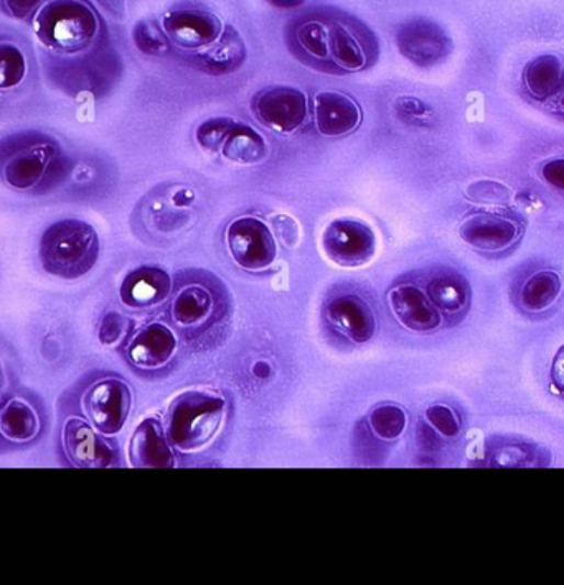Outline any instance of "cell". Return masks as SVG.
I'll return each instance as SVG.
<instances>
[{"mask_svg": "<svg viewBox=\"0 0 564 585\" xmlns=\"http://www.w3.org/2000/svg\"><path fill=\"white\" fill-rule=\"evenodd\" d=\"M45 430L44 410L25 394L0 397V446L22 449L34 446Z\"/></svg>", "mask_w": 564, "mask_h": 585, "instance_id": "cell-9", "label": "cell"}, {"mask_svg": "<svg viewBox=\"0 0 564 585\" xmlns=\"http://www.w3.org/2000/svg\"><path fill=\"white\" fill-rule=\"evenodd\" d=\"M94 2L113 21L123 22L126 19V0H94Z\"/></svg>", "mask_w": 564, "mask_h": 585, "instance_id": "cell-39", "label": "cell"}, {"mask_svg": "<svg viewBox=\"0 0 564 585\" xmlns=\"http://www.w3.org/2000/svg\"><path fill=\"white\" fill-rule=\"evenodd\" d=\"M329 57L343 70L357 71L365 67L366 58L357 38L342 24H330Z\"/></svg>", "mask_w": 564, "mask_h": 585, "instance_id": "cell-23", "label": "cell"}, {"mask_svg": "<svg viewBox=\"0 0 564 585\" xmlns=\"http://www.w3.org/2000/svg\"><path fill=\"white\" fill-rule=\"evenodd\" d=\"M426 419L444 437H455L461 430V423H459L454 410L444 404H435V406L426 409Z\"/></svg>", "mask_w": 564, "mask_h": 585, "instance_id": "cell-34", "label": "cell"}, {"mask_svg": "<svg viewBox=\"0 0 564 585\" xmlns=\"http://www.w3.org/2000/svg\"><path fill=\"white\" fill-rule=\"evenodd\" d=\"M297 41H300L301 47L313 57L320 58V60L329 57V29L327 25L320 24V22L304 24L297 31Z\"/></svg>", "mask_w": 564, "mask_h": 585, "instance_id": "cell-30", "label": "cell"}, {"mask_svg": "<svg viewBox=\"0 0 564 585\" xmlns=\"http://www.w3.org/2000/svg\"><path fill=\"white\" fill-rule=\"evenodd\" d=\"M327 318L343 335L365 344L376 330V318L370 305L357 295H342L327 305Z\"/></svg>", "mask_w": 564, "mask_h": 585, "instance_id": "cell-17", "label": "cell"}, {"mask_svg": "<svg viewBox=\"0 0 564 585\" xmlns=\"http://www.w3.org/2000/svg\"><path fill=\"white\" fill-rule=\"evenodd\" d=\"M27 77V58L14 42L0 41V90H12Z\"/></svg>", "mask_w": 564, "mask_h": 585, "instance_id": "cell-27", "label": "cell"}, {"mask_svg": "<svg viewBox=\"0 0 564 585\" xmlns=\"http://www.w3.org/2000/svg\"><path fill=\"white\" fill-rule=\"evenodd\" d=\"M561 294V278L553 271L531 275L521 289V304L531 312L544 311L556 302Z\"/></svg>", "mask_w": 564, "mask_h": 585, "instance_id": "cell-26", "label": "cell"}, {"mask_svg": "<svg viewBox=\"0 0 564 585\" xmlns=\"http://www.w3.org/2000/svg\"><path fill=\"white\" fill-rule=\"evenodd\" d=\"M541 176L544 182L550 183L554 189L564 190V159H554L544 164Z\"/></svg>", "mask_w": 564, "mask_h": 585, "instance_id": "cell-38", "label": "cell"}, {"mask_svg": "<svg viewBox=\"0 0 564 585\" xmlns=\"http://www.w3.org/2000/svg\"><path fill=\"white\" fill-rule=\"evenodd\" d=\"M225 400L208 391H189L173 401L167 417V437L182 452L203 449L218 432Z\"/></svg>", "mask_w": 564, "mask_h": 585, "instance_id": "cell-4", "label": "cell"}, {"mask_svg": "<svg viewBox=\"0 0 564 585\" xmlns=\"http://www.w3.org/2000/svg\"><path fill=\"white\" fill-rule=\"evenodd\" d=\"M252 114L262 126L275 133L291 134L306 123L307 98L293 87H271L252 100Z\"/></svg>", "mask_w": 564, "mask_h": 585, "instance_id": "cell-7", "label": "cell"}, {"mask_svg": "<svg viewBox=\"0 0 564 585\" xmlns=\"http://www.w3.org/2000/svg\"><path fill=\"white\" fill-rule=\"evenodd\" d=\"M563 81V64L556 55H541L528 64L524 70V85L531 97L546 100L556 93Z\"/></svg>", "mask_w": 564, "mask_h": 585, "instance_id": "cell-21", "label": "cell"}, {"mask_svg": "<svg viewBox=\"0 0 564 585\" xmlns=\"http://www.w3.org/2000/svg\"><path fill=\"white\" fill-rule=\"evenodd\" d=\"M462 241L481 251H505L520 238V228L511 220L497 215H474L461 223Z\"/></svg>", "mask_w": 564, "mask_h": 585, "instance_id": "cell-13", "label": "cell"}, {"mask_svg": "<svg viewBox=\"0 0 564 585\" xmlns=\"http://www.w3.org/2000/svg\"><path fill=\"white\" fill-rule=\"evenodd\" d=\"M5 383V373L4 370H2V367H0V391H2V386H4Z\"/></svg>", "mask_w": 564, "mask_h": 585, "instance_id": "cell-43", "label": "cell"}, {"mask_svg": "<svg viewBox=\"0 0 564 585\" xmlns=\"http://www.w3.org/2000/svg\"><path fill=\"white\" fill-rule=\"evenodd\" d=\"M68 173L67 156L50 134L22 131L0 139V180L11 189L44 195Z\"/></svg>", "mask_w": 564, "mask_h": 585, "instance_id": "cell-1", "label": "cell"}, {"mask_svg": "<svg viewBox=\"0 0 564 585\" xmlns=\"http://www.w3.org/2000/svg\"><path fill=\"white\" fill-rule=\"evenodd\" d=\"M323 246L330 261L343 268H357L375 256V233L357 220H337L324 232Z\"/></svg>", "mask_w": 564, "mask_h": 585, "instance_id": "cell-10", "label": "cell"}, {"mask_svg": "<svg viewBox=\"0 0 564 585\" xmlns=\"http://www.w3.org/2000/svg\"><path fill=\"white\" fill-rule=\"evenodd\" d=\"M213 297L202 285L182 289L173 301L172 314L182 327H196L212 315Z\"/></svg>", "mask_w": 564, "mask_h": 585, "instance_id": "cell-22", "label": "cell"}, {"mask_svg": "<svg viewBox=\"0 0 564 585\" xmlns=\"http://www.w3.org/2000/svg\"><path fill=\"white\" fill-rule=\"evenodd\" d=\"M370 426L380 439H398L406 429V414L395 404H383L370 414Z\"/></svg>", "mask_w": 564, "mask_h": 585, "instance_id": "cell-28", "label": "cell"}, {"mask_svg": "<svg viewBox=\"0 0 564 585\" xmlns=\"http://www.w3.org/2000/svg\"><path fill=\"white\" fill-rule=\"evenodd\" d=\"M170 288H172V282L163 269L147 266V268H139L127 274L121 284V301L127 307H150V305L166 301L169 297Z\"/></svg>", "mask_w": 564, "mask_h": 585, "instance_id": "cell-18", "label": "cell"}, {"mask_svg": "<svg viewBox=\"0 0 564 585\" xmlns=\"http://www.w3.org/2000/svg\"><path fill=\"white\" fill-rule=\"evenodd\" d=\"M222 154L239 166H252L268 156V144L252 127L238 123L223 144Z\"/></svg>", "mask_w": 564, "mask_h": 585, "instance_id": "cell-20", "label": "cell"}, {"mask_svg": "<svg viewBox=\"0 0 564 585\" xmlns=\"http://www.w3.org/2000/svg\"><path fill=\"white\" fill-rule=\"evenodd\" d=\"M0 447H2V446H0Z\"/></svg>", "mask_w": 564, "mask_h": 585, "instance_id": "cell-45", "label": "cell"}, {"mask_svg": "<svg viewBox=\"0 0 564 585\" xmlns=\"http://www.w3.org/2000/svg\"><path fill=\"white\" fill-rule=\"evenodd\" d=\"M133 406V393L126 381L120 378H103L94 381L81 396V409L88 423L103 434L121 432Z\"/></svg>", "mask_w": 564, "mask_h": 585, "instance_id": "cell-5", "label": "cell"}, {"mask_svg": "<svg viewBox=\"0 0 564 585\" xmlns=\"http://www.w3.org/2000/svg\"><path fill=\"white\" fill-rule=\"evenodd\" d=\"M163 31L180 47L206 48L222 35V22L208 12H170L163 19Z\"/></svg>", "mask_w": 564, "mask_h": 585, "instance_id": "cell-14", "label": "cell"}, {"mask_svg": "<svg viewBox=\"0 0 564 585\" xmlns=\"http://www.w3.org/2000/svg\"><path fill=\"white\" fill-rule=\"evenodd\" d=\"M269 228H271L272 235L284 248L296 249L300 246V223L293 216L286 215V213H275L269 218Z\"/></svg>", "mask_w": 564, "mask_h": 585, "instance_id": "cell-32", "label": "cell"}, {"mask_svg": "<svg viewBox=\"0 0 564 585\" xmlns=\"http://www.w3.org/2000/svg\"><path fill=\"white\" fill-rule=\"evenodd\" d=\"M34 31L54 54H83L100 34V19L84 0H48L35 14Z\"/></svg>", "mask_w": 564, "mask_h": 585, "instance_id": "cell-3", "label": "cell"}, {"mask_svg": "<svg viewBox=\"0 0 564 585\" xmlns=\"http://www.w3.org/2000/svg\"><path fill=\"white\" fill-rule=\"evenodd\" d=\"M61 447L70 465L80 469H104L117 465L116 447L111 446L103 434L88 420L70 417L61 429Z\"/></svg>", "mask_w": 564, "mask_h": 585, "instance_id": "cell-8", "label": "cell"}, {"mask_svg": "<svg viewBox=\"0 0 564 585\" xmlns=\"http://www.w3.org/2000/svg\"><path fill=\"white\" fill-rule=\"evenodd\" d=\"M226 241L236 265L248 271H262L269 268L278 255L271 228L255 216L235 220L228 226Z\"/></svg>", "mask_w": 564, "mask_h": 585, "instance_id": "cell-6", "label": "cell"}, {"mask_svg": "<svg viewBox=\"0 0 564 585\" xmlns=\"http://www.w3.org/2000/svg\"><path fill=\"white\" fill-rule=\"evenodd\" d=\"M236 124L238 123L232 117H213L205 121L196 130V143L208 153H219Z\"/></svg>", "mask_w": 564, "mask_h": 585, "instance_id": "cell-29", "label": "cell"}, {"mask_svg": "<svg viewBox=\"0 0 564 585\" xmlns=\"http://www.w3.org/2000/svg\"><path fill=\"white\" fill-rule=\"evenodd\" d=\"M167 432L157 419L140 423L129 443V459L134 466L167 469L173 465V453L167 442Z\"/></svg>", "mask_w": 564, "mask_h": 585, "instance_id": "cell-19", "label": "cell"}, {"mask_svg": "<svg viewBox=\"0 0 564 585\" xmlns=\"http://www.w3.org/2000/svg\"><path fill=\"white\" fill-rule=\"evenodd\" d=\"M177 340L167 325L150 324L140 328L126 347L127 360L139 370H159L176 353Z\"/></svg>", "mask_w": 564, "mask_h": 585, "instance_id": "cell-12", "label": "cell"}, {"mask_svg": "<svg viewBox=\"0 0 564 585\" xmlns=\"http://www.w3.org/2000/svg\"><path fill=\"white\" fill-rule=\"evenodd\" d=\"M206 48L208 50L203 55V60L215 71L233 70L245 60V44L233 27H226L218 41Z\"/></svg>", "mask_w": 564, "mask_h": 585, "instance_id": "cell-24", "label": "cell"}, {"mask_svg": "<svg viewBox=\"0 0 564 585\" xmlns=\"http://www.w3.org/2000/svg\"><path fill=\"white\" fill-rule=\"evenodd\" d=\"M551 381H553L557 393L564 394V345L554 357L553 367H551Z\"/></svg>", "mask_w": 564, "mask_h": 585, "instance_id": "cell-40", "label": "cell"}, {"mask_svg": "<svg viewBox=\"0 0 564 585\" xmlns=\"http://www.w3.org/2000/svg\"><path fill=\"white\" fill-rule=\"evenodd\" d=\"M316 123L324 136H347L362 123V111L347 94L327 91L316 97Z\"/></svg>", "mask_w": 564, "mask_h": 585, "instance_id": "cell-16", "label": "cell"}, {"mask_svg": "<svg viewBox=\"0 0 564 585\" xmlns=\"http://www.w3.org/2000/svg\"><path fill=\"white\" fill-rule=\"evenodd\" d=\"M127 331V320L120 312H108L101 318L100 328H98V340L106 347L120 344Z\"/></svg>", "mask_w": 564, "mask_h": 585, "instance_id": "cell-35", "label": "cell"}, {"mask_svg": "<svg viewBox=\"0 0 564 585\" xmlns=\"http://www.w3.org/2000/svg\"><path fill=\"white\" fill-rule=\"evenodd\" d=\"M172 202L173 205L185 209V206H190L193 202H195V193H193L190 189L177 190V192L173 193Z\"/></svg>", "mask_w": 564, "mask_h": 585, "instance_id": "cell-41", "label": "cell"}, {"mask_svg": "<svg viewBox=\"0 0 564 585\" xmlns=\"http://www.w3.org/2000/svg\"><path fill=\"white\" fill-rule=\"evenodd\" d=\"M396 42H398L399 52L421 67L442 60L451 52L448 35L438 25L426 21H415L403 25Z\"/></svg>", "mask_w": 564, "mask_h": 585, "instance_id": "cell-11", "label": "cell"}, {"mask_svg": "<svg viewBox=\"0 0 564 585\" xmlns=\"http://www.w3.org/2000/svg\"><path fill=\"white\" fill-rule=\"evenodd\" d=\"M134 44L146 55H162L167 50L163 32L153 22H139L133 32Z\"/></svg>", "mask_w": 564, "mask_h": 585, "instance_id": "cell-31", "label": "cell"}, {"mask_svg": "<svg viewBox=\"0 0 564 585\" xmlns=\"http://www.w3.org/2000/svg\"><path fill=\"white\" fill-rule=\"evenodd\" d=\"M41 265L54 278H83L100 259V236L83 220H60L45 229L41 239Z\"/></svg>", "mask_w": 564, "mask_h": 585, "instance_id": "cell-2", "label": "cell"}, {"mask_svg": "<svg viewBox=\"0 0 564 585\" xmlns=\"http://www.w3.org/2000/svg\"><path fill=\"white\" fill-rule=\"evenodd\" d=\"M252 373H255L256 376L262 378V380H264V378H268L269 374H271V367H269L266 361H258V363L252 367Z\"/></svg>", "mask_w": 564, "mask_h": 585, "instance_id": "cell-42", "label": "cell"}, {"mask_svg": "<svg viewBox=\"0 0 564 585\" xmlns=\"http://www.w3.org/2000/svg\"><path fill=\"white\" fill-rule=\"evenodd\" d=\"M390 307L403 327L411 331H431L441 325V314L428 294L415 285H399L388 294Z\"/></svg>", "mask_w": 564, "mask_h": 585, "instance_id": "cell-15", "label": "cell"}, {"mask_svg": "<svg viewBox=\"0 0 564 585\" xmlns=\"http://www.w3.org/2000/svg\"><path fill=\"white\" fill-rule=\"evenodd\" d=\"M465 193H467L472 202L488 203V205H500V203L510 202L511 196L507 187L492 182V180L471 183Z\"/></svg>", "mask_w": 564, "mask_h": 585, "instance_id": "cell-33", "label": "cell"}, {"mask_svg": "<svg viewBox=\"0 0 564 585\" xmlns=\"http://www.w3.org/2000/svg\"><path fill=\"white\" fill-rule=\"evenodd\" d=\"M45 0H4L5 9L15 19H27L29 15L37 14Z\"/></svg>", "mask_w": 564, "mask_h": 585, "instance_id": "cell-37", "label": "cell"}, {"mask_svg": "<svg viewBox=\"0 0 564 585\" xmlns=\"http://www.w3.org/2000/svg\"><path fill=\"white\" fill-rule=\"evenodd\" d=\"M561 104H563V108H564V98H563V100H561Z\"/></svg>", "mask_w": 564, "mask_h": 585, "instance_id": "cell-44", "label": "cell"}, {"mask_svg": "<svg viewBox=\"0 0 564 585\" xmlns=\"http://www.w3.org/2000/svg\"><path fill=\"white\" fill-rule=\"evenodd\" d=\"M428 297L436 307L445 312H459L467 305L469 285L462 275L441 274L432 279L428 285Z\"/></svg>", "mask_w": 564, "mask_h": 585, "instance_id": "cell-25", "label": "cell"}, {"mask_svg": "<svg viewBox=\"0 0 564 585\" xmlns=\"http://www.w3.org/2000/svg\"><path fill=\"white\" fill-rule=\"evenodd\" d=\"M395 110L399 117L413 123H428L432 117L431 108L418 98L403 97L395 101Z\"/></svg>", "mask_w": 564, "mask_h": 585, "instance_id": "cell-36", "label": "cell"}]
</instances>
